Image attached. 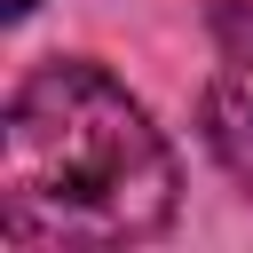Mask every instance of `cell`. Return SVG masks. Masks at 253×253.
<instances>
[{
  "label": "cell",
  "mask_w": 253,
  "mask_h": 253,
  "mask_svg": "<svg viewBox=\"0 0 253 253\" xmlns=\"http://www.w3.org/2000/svg\"><path fill=\"white\" fill-rule=\"evenodd\" d=\"M198 119H206V150L221 158V174L253 190V71L213 79L206 103H198Z\"/></svg>",
  "instance_id": "7a4b0ae2"
},
{
  "label": "cell",
  "mask_w": 253,
  "mask_h": 253,
  "mask_svg": "<svg viewBox=\"0 0 253 253\" xmlns=\"http://www.w3.org/2000/svg\"><path fill=\"white\" fill-rule=\"evenodd\" d=\"M0 190L16 245H126L174 213V150L95 63H40L8 95Z\"/></svg>",
  "instance_id": "6da1fadb"
},
{
  "label": "cell",
  "mask_w": 253,
  "mask_h": 253,
  "mask_svg": "<svg viewBox=\"0 0 253 253\" xmlns=\"http://www.w3.org/2000/svg\"><path fill=\"white\" fill-rule=\"evenodd\" d=\"M213 32H221V47H229L237 63H253V0H229V8L213 16Z\"/></svg>",
  "instance_id": "3957f363"
},
{
  "label": "cell",
  "mask_w": 253,
  "mask_h": 253,
  "mask_svg": "<svg viewBox=\"0 0 253 253\" xmlns=\"http://www.w3.org/2000/svg\"><path fill=\"white\" fill-rule=\"evenodd\" d=\"M32 8H40V0H8V16H32Z\"/></svg>",
  "instance_id": "277c9868"
}]
</instances>
